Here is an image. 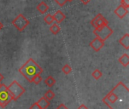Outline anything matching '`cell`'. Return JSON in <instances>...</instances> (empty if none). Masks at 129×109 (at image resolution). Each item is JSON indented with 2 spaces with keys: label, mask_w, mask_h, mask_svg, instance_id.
<instances>
[{
  "label": "cell",
  "mask_w": 129,
  "mask_h": 109,
  "mask_svg": "<svg viewBox=\"0 0 129 109\" xmlns=\"http://www.w3.org/2000/svg\"><path fill=\"white\" fill-rule=\"evenodd\" d=\"M109 22L108 20L103 16L102 14H97L91 20V24L94 29H98L101 28L104 26L108 25Z\"/></svg>",
  "instance_id": "8992f818"
},
{
  "label": "cell",
  "mask_w": 129,
  "mask_h": 109,
  "mask_svg": "<svg viewBox=\"0 0 129 109\" xmlns=\"http://www.w3.org/2000/svg\"><path fill=\"white\" fill-rule=\"evenodd\" d=\"M102 102L110 109H129V89L124 83L119 82Z\"/></svg>",
  "instance_id": "6da1fadb"
},
{
  "label": "cell",
  "mask_w": 129,
  "mask_h": 109,
  "mask_svg": "<svg viewBox=\"0 0 129 109\" xmlns=\"http://www.w3.org/2000/svg\"><path fill=\"white\" fill-rule=\"evenodd\" d=\"M2 27H3V24H2V23L0 22V30H1V29H2Z\"/></svg>",
  "instance_id": "f1b7e54d"
},
{
  "label": "cell",
  "mask_w": 129,
  "mask_h": 109,
  "mask_svg": "<svg viewBox=\"0 0 129 109\" xmlns=\"http://www.w3.org/2000/svg\"><path fill=\"white\" fill-rule=\"evenodd\" d=\"M102 75H103L102 72H101L100 70H98V69L94 70V71L92 72V74H91V76H92L95 80H99V79L102 77Z\"/></svg>",
  "instance_id": "ac0fdd59"
},
{
  "label": "cell",
  "mask_w": 129,
  "mask_h": 109,
  "mask_svg": "<svg viewBox=\"0 0 129 109\" xmlns=\"http://www.w3.org/2000/svg\"><path fill=\"white\" fill-rule=\"evenodd\" d=\"M29 109H41V108H40V107L38 105L37 102H35V103H33V104L31 105V107L29 108Z\"/></svg>",
  "instance_id": "cb8c5ba5"
},
{
  "label": "cell",
  "mask_w": 129,
  "mask_h": 109,
  "mask_svg": "<svg viewBox=\"0 0 129 109\" xmlns=\"http://www.w3.org/2000/svg\"><path fill=\"white\" fill-rule=\"evenodd\" d=\"M49 7L47 5V3H45V2H41L36 7V9L39 11V12H40L41 14H45L48 11Z\"/></svg>",
  "instance_id": "7c38bea8"
},
{
  "label": "cell",
  "mask_w": 129,
  "mask_h": 109,
  "mask_svg": "<svg viewBox=\"0 0 129 109\" xmlns=\"http://www.w3.org/2000/svg\"><path fill=\"white\" fill-rule=\"evenodd\" d=\"M12 24L17 29V30L21 32L29 24V21L22 14H19L12 20Z\"/></svg>",
  "instance_id": "5b68a950"
},
{
  "label": "cell",
  "mask_w": 129,
  "mask_h": 109,
  "mask_svg": "<svg viewBox=\"0 0 129 109\" xmlns=\"http://www.w3.org/2000/svg\"><path fill=\"white\" fill-rule=\"evenodd\" d=\"M56 109H68L64 104H60Z\"/></svg>",
  "instance_id": "d4e9b609"
},
{
  "label": "cell",
  "mask_w": 129,
  "mask_h": 109,
  "mask_svg": "<svg viewBox=\"0 0 129 109\" xmlns=\"http://www.w3.org/2000/svg\"><path fill=\"white\" fill-rule=\"evenodd\" d=\"M93 33L98 38H99L102 41L105 42L113 33V30L111 27H110L108 25H107V26H104L98 29H94Z\"/></svg>",
  "instance_id": "277c9868"
},
{
  "label": "cell",
  "mask_w": 129,
  "mask_h": 109,
  "mask_svg": "<svg viewBox=\"0 0 129 109\" xmlns=\"http://www.w3.org/2000/svg\"><path fill=\"white\" fill-rule=\"evenodd\" d=\"M121 5L125 7L126 8H129V0H120Z\"/></svg>",
  "instance_id": "7402d4cb"
},
{
  "label": "cell",
  "mask_w": 129,
  "mask_h": 109,
  "mask_svg": "<svg viewBox=\"0 0 129 109\" xmlns=\"http://www.w3.org/2000/svg\"><path fill=\"white\" fill-rule=\"evenodd\" d=\"M119 43L120 45L125 49L126 50H128L129 49V34L128 33H125L120 39H119Z\"/></svg>",
  "instance_id": "8fae6325"
},
{
  "label": "cell",
  "mask_w": 129,
  "mask_h": 109,
  "mask_svg": "<svg viewBox=\"0 0 129 109\" xmlns=\"http://www.w3.org/2000/svg\"><path fill=\"white\" fill-rule=\"evenodd\" d=\"M18 71L30 83L32 79L37 74H41L43 72V69L33 59L29 58L18 70Z\"/></svg>",
  "instance_id": "7a4b0ae2"
},
{
  "label": "cell",
  "mask_w": 129,
  "mask_h": 109,
  "mask_svg": "<svg viewBox=\"0 0 129 109\" xmlns=\"http://www.w3.org/2000/svg\"><path fill=\"white\" fill-rule=\"evenodd\" d=\"M53 17L54 19V20L57 23V24H60L61 23L65 18H66V16L65 14H63V12L60 10H57L53 15Z\"/></svg>",
  "instance_id": "30bf717a"
},
{
  "label": "cell",
  "mask_w": 129,
  "mask_h": 109,
  "mask_svg": "<svg viewBox=\"0 0 129 109\" xmlns=\"http://www.w3.org/2000/svg\"><path fill=\"white\" fill-rule=\"evenodd\" d=\"M49 30H50V31H51L54 35H57V34H58L59 32L60 31V27L58 26V24H53L50 27Z\"/></svg>",
  "instance_id": "9a60e30c"
},
{
  "label": "cell",
  "mask_w": 129,
  "mask_h": 109,
  "mask_svg": "<svg viewBox=\"0 0 129 109\" xmlns=\"http://www.w3.org/2000/svg\"><path fill=\"white\" fill-rule=\"evenodd\" d=\"M78 109H88V108L87 106H85L84 104H82V105H81L78 108Z\"/></svg>",
  "instance_id": "4316f807"
},
{
  "label": "cell",
  "mask_w": 129,
  "mask_h": 109,
  "mask_svg": "<svg viewBox=\"0 0 129 109\" xmlns=\"http://www.w3.org/2000/svg\"><path fill=\"white\" fill-rule=\"evenodd\" d=\"M42 77H41L40 74H37L35 77H33V78L32 79V83H34L35 84H39L42 82Z\"/></svg>",
  "instance_id": "ffe728a7"
},
{
  "label": "cell",
  "mask_w": 129,
  "mask_h": 109,
  "mask_svg": "<svg viewBox=\"0 0 129 109\" xmlns=\"http://www.w3.org/2000/svg\"><path fill=\"white\" fill-rule=\"evenodd\" d=\"M114 13H115V14H116L118 17H119L120 19H122V18H124V17L127 15V14L128 13V8H126L125 7H124V6H122V5H120L119 6H118V7L115 9Z\"/></svg>",
  "instance_id": "9c48e42d"
},
{
  "label": "cell",
  "mask_w": 129,
  "mask_h": 109,
  "mask_svg": "<svg viewBox=\"0 0 129 109\" xmlns=\"http://www.w3.org/2000/svg\"><path fill=\"white\" fill-rule=\"evenodd\" d=\"M44 21L47 24H52L53 22L54 21V19L53 17V15L48 14H47L45 17H44Z\"/></svg>",
  "instance_id": "d6986e66"
},
{
  "label": "cell",
  "mask_w": 129,
  "mask_h": 109,
  "mask_svg": "<svg viewBox=\"0 0 129 109\" xmlns=\"http://www.w3.org/2000/svg\"><path fill=\"white\" fill-rule=\"evenodd\" d=\"M12 101V97L8 93V91L0 93V106L2 108H5Z\"/></svg>",
  "instance_id": "52a82bcc"
},
{
  "label": "cell",
  "mask_w": 129,
  "mask_h": 109,
  "mask_svg": "<svg viewBox=\"0 0 129 109\" xmlns=\"http://www.w3.org/2000/svg\"><path fill=\"white\" fill-rule=\"evenodd\" d=\"M73 0H67V2H72Z\"/></svg>",
  "instance_id": "f546056e"
},
{
  "label": "cell",
  "mask_w": 129,
  "mask_h": 109,
  "mask_svg": "<svg viewBox=\"0 0 129 109\" xmlns=\"http://www.w3.org/2000/svg\"><path fill=\"white\" fill-rule=\"evenodd\" d=\"M45 84H46L48 87H52V86L55 84L56 80H55V79H54L53 77L49 76V77H48L46 78V80H45Z\"/></svg>",
  "instance_id": "2e32d148"
},
{
  "label": "cell",
  "mask_w": 129,
  "mask_h": 109,
  "mask_svg": "<svg viewBox=\"0 0 129 109\" xmlns=\"http://www.w3.org/2000/svg\"><path fill=\"white\" fill-rule=\"evenodd\" d=\"M81 2H82L83 3V5H87V4H88L91 0H79Z\"/></svg>",
  "instance_id": "484cf974"
},
{
  "label": "cell",
  "mask_w": 129,
  "mask_h": 109,
  "mask_svg": "<svg viewBox=\"0 0 129 109\" xmlns=\"http://www.w3.org/2000/svg\"><path fill=\"white\" fill-rule=\"evenodd\" d=\"M62 71L63 73H64L65 74H69L71 73L72 71V68L69 65V64H65L63 68H62Z\"/></svg>",
  "instance_id": "44dd1931"
},
{
  "label": "cell",
  "mask_w": 129,
  "mask_h": 109,
  "mask_svg": "<svg viewBox=\"0 0 129 109\" xmlns=\"http://www.w3.org/2000/svg\"><path fill=\"white\" fill-rule=\"evenodd\" d=\"M4 79V77H3V75L2 74H1V73H0V83L2 81V80Z\"/></svg>",
  "instance_id": "83f0119b"
},
{
  "label": "cell",
  "mask_w": 129,
  "mask_h": 109,
  "mask_svg": "<svg viewBox=\"0 0 129 109\" xmlns=\"http://www.w3.org/2000/svg\"><path fill=\"white\" fill-rule=\"evenodd\" d=\"M7 91L12 97V100H17L24 93V88L20 86L17 80H13L12 83L7 86Z\"/></svg>",
  "instance_id": "3957f363"
},
{
  "label": "cell",
  "mask_w": 129,
  "mask_h": 109,
  "mask_svg": "<svg viewBox=\"0 0 129 109\" xmlns=\"http://www.w3.org/2000/svg\"><path fill=\"white\" fill-rule=\"evenodd\" d=\"M89 45L91 47V49H93L95 52H99L104 46V42L100 39L99 38L96 37L90 42Z\"/></svg>",
  "instance_id": "ba28073f"
},
{
  "label": "cell",
  "mask_w": 129,
  "mask_h": 109,
  "mask_svg": "<svg viewBox=\"0 0 129 109\" xmlns=\"http://www.w3.org/2000/svg\"><path fill=\"white\" fill-rule=\"evenodd\" d=\"M38 105L40 107L41 109H47V108L49 106L50 103L49 101H48L45 97H42L38 102H37Z\"/></svg>",
  "instance_id": "4fadbf2b"
},
{
  "label": "cell",
  "mask_w": 129,
  "mask_h": 109,
  "mask_svg": "<svg viewBox=\"0 0 129 109\" xmlns=\"http://www.w3.org/2000/svg\"><path fill=\"white\" fill-rule=\"evenodd\" d=\"M54 2L60 6H63L67 2V0H54Z\"/></svg>",
  "instance_id": "603a6c76"
},
{
  "label": "cell",
  "mask_w": 129,
  "mask_h": 109,
  "mask_svg": "<svg viewBox=\"0 0 129 109\" xmlns=\"http://www.w3.org/2000/svg\"><path fill=\"white\" fill-rule=\"evenodd\" d=\"M54 96H55V94L54 93V92L52 91V90H48L46 93H45V98L48 100V101H51L54 98Z\"/></svg>",
  "instance_id": "e0dca14e"
},
{
  "label": "cell",
  "mask_w": 129,
  "mask_h": 109,
  "mask_svg": "<svg viewBox=\"0 0 129 109\" xmlns=\"http://www.w3.org/2000/svg\"><path fill=\"white\" fill-rule=\"evenodd\" d=\"M119 61L123 67H128L129 64V55L126 53L123 54L119 58Z\"/></svg>",
  "instance_id": "5bb4252c"
}]
</instances>
